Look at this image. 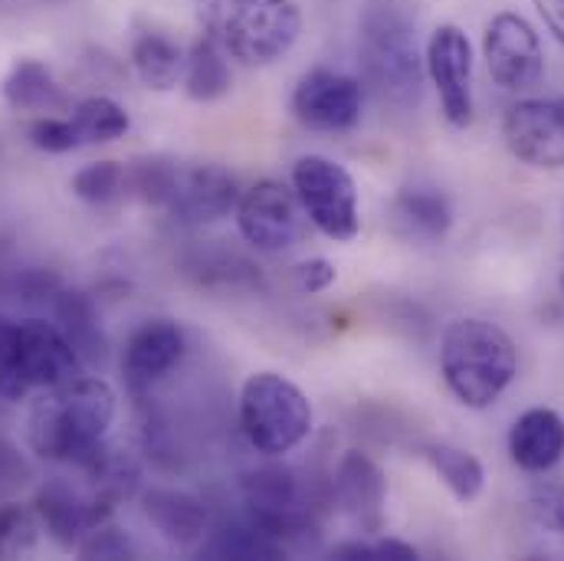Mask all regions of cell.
<instances>
[{
    "instance_id": "cell-3",
    "label": "cell",
    "mask_w": 564,
    "mask_h": 561,
    "mask_svg": "<svg viewBox=\"0 0 564 561\" xmlns=\"http://www.w3.org/2000/svg\"><path fill=\"white\" fill-rule=\"evenodd\" d=\"M240 493L247 519L263 529L285 552H305L322 536V513L332 506L328 496H318L312 479H302L292 466L267 463L240 476Z\"/></svg>"
},
{
    "instance_id": "cell-15",
    "label": "cell",
    "mask_w": 564,
    "mask_h": 561,
    "mask_svg": "<svg viewBox=\"0 0 564 561\" xmlns=\"http://www.w3.org/2000/svg\"><path fill=\"white\" fill-rule=\"evenodd\" d=\"M240 184L224 164H181L171 184V194L161 211H167L177 224H210L237 211Z\"/></svg>"
},
{
    "instance_id": "cell-4",
    "label": "cell",
    "mask_w": 564,
    "mask_h": 561,
    "mask_svg": "<svg viewBox=\"0 0 564 561\" xmlns=\"http://www.w3.org/2000/svg\"><path fill=\"white\" fill-rule=\"evenodd\" d=\"M361 63L375 86L394 99H414L423 60L408 10L398 0H371L361 13Z\"/></svg>"
},
{
    "instance_id": "cell-36",
    "label": "cell",
    "mask_w": 564,
    "mask_h": 561,
    "mask_svg": "<svg viewBox=\"0 0 564 561\" xmlns=\"http://www.w3.org/2000/svg\"><path fill=\"white\" fill-rule=\"evenodd\" d=\"M23 476H26V466L20 463L17 450L10 443H0V493L23 486Z\"/></svg>"
},
{
    "instance_id": "cell-22",
    "label": "cell",
    "mask_w": 564,
    "mask_h": 561,
    "mask_svg": "<svg viewBox=\"0 0 564 561\" xmlns=\"http://www.w3.org/2000/svg\"><path fill=\"white\" fill-rule=\"evenodd\" d=\"M234 86V73L227 63V50L217 40V33L210 30L207 36H200L191 53H187V66H184V89L194 103H217L230 93Z\"/></svg>"
},
{
    "instance_id": "cell-35",
    "label": "cell",
    "mask_w": 564,
    "mask_h": 561,
    "mask_svg": "<svg viewBox=\"0 0 564 561\" xmlns=\"http://www.w3.org/2000/svg\"><path fill=\"white\" fill-rule=\"evenodd\" d=\"M535 509H539V519H542L549 529H555V532H562L564 536V483L549 486V489L535 499Z\"/></svg>"
},
{
    "instance_id": "cell-5",
    "label": "cell",
    "mask_w": 564,
    "mask_h": 561,
    "mask_svg": "<svg viewBox=\"0 0 564 561\" xmlns=\"http://www.w3.org/2000/svg\"><path fill=\"white\" fill-rule=\"evenodd\" d=\"M214 33L243 66H270L295 46L302 13L295 0H217Z\"/></svg>"
},
{
    "instance_id": "cell-31",
    "label": "cell",
    "mask_w": 564,
    "mask_h": 561,
    "mask_svg": "<svg viewBox=\"0 0 564 561\" xmlns=\"http://www.w3.org/2000/svg\"><path fill=\"white\" fill-rule=\"evenodd\" d=\"M79 559H135V546L132 539L116 529L112 522H102L99 529H93L83 542H79Z\"/></svg>"
},
{
    "instance_id": "cell-20",
    "label": "cell",
    "mask_w": 564,
    "mask_h": 561,
    "mask_svg": "<svg viewBox=\"0 0 564 561\" xmlns=\"http://www.w3.org/2000/svg\"><path fill=\"white\" fill-rule=\"evenodd\" d=\"M394 224L408 240L440 244L453 227V207L436 187H404L394 197Z\"/></svg>"
},
{
    "instance_id": "cell-16",
    "label": "cell",
    "mask_w": 564,
    "mask_h": 561,
    "mask_svg": "<svg viewBox=\"0 0 564 561\" xmlns=\"http://www.w3.org/2000/svg\"><path fill=\"white\" fill-rule=\"evenodd\" d=\"M384 499L388 476L384 470L361 450H345L332 473V503L358 532L384 529Z\"/></svg>"
},
{
    "instance_id": "cell-10",
    "label": "cell",
    "mask_w": 564,
    "mask_h": 561,
    "mask_svg": "<svg viewBox=\"0 0 564 561\" xmlns=\"http://www.w3.org/2000/svg\"><path fill=\"white\" fill-rule=\"evenodd\" d=\"M112 509H116V503H109L96 489L79 486V483L63 479V476L46 479L40 486L36 499H33V513H36L40 526L66 552H76L79 542L93 529H99L102 522H109L112 519Z\"/></svg>"
},
{
    "instance_id": "cell-7",
    "label": "cell",
    "mask_w": 564,
    "mask_h": 561,
    "mask_svg": "<svg viewBox=\"0 0 564 561\" xmlns=\"http://www.w3.org/2000/svg\"><path fill=\"white\" fill-rule=\"evenodd\" d=\"M292 187L308 214V224L328 240L348 244L361 230L358 217V187L355 177L332 158L305 154L292 168Z\"/></svg>"
},
{
    "instance_id": "cell-18",
    "label": "cell",
    "mask_w": 564,
    "mask_h": 561,
    "mask_svg": "<svg viewBox=\"0 0 564 561\" xmlns=\"http://www.w3.org/2000/svg\"><path fill=\"white\" fill-rule=\"evenodd\" d=\"M141 513L171 546L191 549L207 536V506L187 489L154 486L141 496Z\"/></svg>"
},
{
    "instance_id": "cell-38",
    "label": "cell",
    "mask_w": 564,
    "mask_h": 561,
    "mask_svg": "<svg viewBox=\"0 0 564 561\" xmlns=\"http://www.w3.org/2000/svg\"><path fill=\"white\" fill-rule=\"evenodd\" d=\"M562 292H564V273H562Z\"/></svg>"
},
{
    "instance_id": "cell-27",
    "label": "cell",
    "mask_w": 564,
    "mask_h": 561,
    "mask_svg": "<svg viewBox=\"0 0 564 561\" xmlns=\"http://www.w3.org/2000/svg\"><path fill=\"white\" fill-rule=\"evenodd\" d=\"M69 119H73V126H76L83 144L116 141L132 129L129 112H126L116 99H109V96H89V99L76 103Z\"/></svg>"
},
{
    "instance_id": "cell-37",
    "label": "cell",
    "mask_w": 564,
    "mask_h": 561,
    "mask_svg": "<svg viewBox=\"0 0 564 561\" xmlns=\"http://www.w3.org/2000/svg\"><path fill=\"white\" fill-rule=\"evenodd\" d=\"M535 7L545 17L549 30L564 43V0H535Z\"/></svg>"
},
{
    "instance_id": "cell-14",
    "label": "cell",
    "mask_w": 564,
    "mask_h": 561,
    "mask_svg": "<svg viewBox=\"0 0 564 561\" xmlns=\"http://www.w3.org/2000/svg\"><path fill=\"white\" fill-rule=\"evenodd\" d=\"M292 116L308 132H348L361 119V86L345 73L312 69L292 93Z\"/></svg>"
},
{
    "instance_id": "cell-1",
    "label": "cell",
    "mask_w": 564,
    "mask_h": 561,
    "mask_svg": "<svg viewBox=\"0 0 564 561\" xmlns=\"http://www.w3.org/2000/svg\"><path fill=\"white\" fill-rule=\"evenodd\" d=\"M116 421V391L102 378H76L43 391L26 421L30 450L50 463H76L99 446Z\"/></svg>"
},
{
    "instance_id": "cell-6",
    "label": "cell",
    "mask_w": 564,
    "mask_h": 561,
    "mask_svg": "<svg viewBox=\"0 0 564 561\" xmlns=\"http://www.w3.org/2000/svg\"><path fill=\"white\" fill-rule=\"evenodd\" d=\"M240 427L263 456H282L312 433V404L299 385L276 371H257L240 391Z\"/></svg>"
},
{
    "instance_id": "cell-21",
    "label": "cell",
    "mask_w": 564,
    "mask_h": 561,
    "mask_svg": "<svg viewBox=\"0 0 564 561\" xmlns=\"http://www.w3.org/2000/svg\"><path fill=\"white\" fill-rule=\"evenodd\" d=\"M3 103L13 112H63L66 96L56 86L53 73L40 60H17L3 79Z\"/></svg>"
},
{
    "instance_id": "cell-26",
    "label": "cell",
    "mask_w": 564,
    "mask_h": 561,
    "mask_svg": "<svg viewBox=\"0 0 564 561\" xmlns=\"http://www.w3.org/2000/svg\"><path fill=\"white\" fill-rule=\"evenodd\" d=\"M200 555L207 559H237V561H253V559H285V549L280 542H273L263 529H257L250 519L243 526H230L214 532V539L204 542Z\"/></svg>"
},
{
    "instance_id": "cell-19",
    "label": "cell",
    "mask_w": 564,
    "mask_h": 561,
    "mask_svg": "<svg viewBox=\"0 0 564 561\" xmlns=\"http://www.w3.org/2000/svg\"><path fill=\"white\" fill-rule=\"evenodd\" d=\"M509 453L525 473H549L564 456V418L552 408L525 411L509 430Z\"/></svg>"
},
{
    "instance_id": "cell-13",
    "label": "cell",
    "mask_w": 564,
    "mask_h": 561,
    "mask_svg": "<svg viewBox=\"0 0 564 561\" xmlns=\"http://www.w3.org/2000/svg\"><path fill=\"white\" fill-rule=\"evenodd\" d=\"M502 139L519 161L532 168H564V96L522 99L509 106L502 119Z\"/></svg>"
},
{
    "instance_id": "cell-24",
    "label": "cell",
    "mask_w": 564,
    "mask_h": 561,
    "mask_svg": "<svg viewBox=\"0 0 564 561\" xmlns=\"http://www.w3.org/2000/svg\"><path fill=\"white\" fill-rule=\"evenodd\" d=\"M132 66L139 73V79L154 89V93H167L184 79V66L187 56L181 53V46L174 40H167L164 33H139L132 43Z\"/></svg>"
},
{
    "instance_id": "cell-12",
    "label": "cell",
    "mask_w": 564,
    "mask_h": 561,
    "mask_svg": "<svg viewBox=\"0 0 564 561\" xmlns=\"http://www.w3.org/2000/svg\"><path fill=\"white\" fill-rule=\"evenodd\" d=\"M423 63L436 86L446 122L453 129H466L473 122V46L466 33L453 23L436 26Z\"/></svg>"
},
{
    "instance_id": "cell-9",
    "label": "cell",
    "mask_w": 564,
    "mask_h": 561,
    "mask_svg": "<svg viewBox=\"0 0 564 561\" xmlns=\"http://www.w3.org/2000/svg\"><path fill=\"white\" fill-rule=\"evenodd\" d=\"M482 56L489 66V76L506 93H525L535 89L545 76V53L539 43V33L532 23L512 10H502L489 20Z\"/></svg>"
},
{
    "instance_id": "cell-30",
    "label": "cell",
    "mask_w": 564,
    "mask_h": 561,
    "mask_svg": "<svg viewBox=\"0 0 564 561\" xmlns=\"http://www.w3.org/2000/svg\"><path fill=\"white\" fill-rule=\"evenodd\" d=\"M332 559L341 561H417V549L401 542V539H375V542H365V539H351V542H341L332 549Z\"/></svg>"
},
{
    "instance_id": "cell-11",
    "label": "cell",
    "mask_w": 564,
    "mask_h": 561,
    "mask_svg": "<svg viewBox=\"0 0 564 561\" xmlns=\"http://www.w3.org/2000/svg\"><path fill=\"white\" fill-rule=\"evenodd\" d=\"M83 358L69 345L59 325L46 319L17 322V381L23 395L63 388L79 378Z\"/></svg>"
},
{
    "instance_id": "cell-29",
    "label": "cell",
    "mask_w": 564,
    "mask_h": 561,
    "mask_svg": "<svg viewBox=\"0 0 564 561\" xmlns=\"http://www.w3.org/2000/svg\"><path fill=\"white\" fill-rule=\"evenodd\" d=\"M36 513L23 506H0V559H20L36 546Z\"/></svg>"
},
{
    "instance_id": "cell-25",
    "label": "cell",
    "mask_w": 564,
    "mask_h": 561,
    "mask_svg": "<svg viewBox=\"0 0 564 561\" xmlns=\"http://www.w3.org/2000/svg\"><path fill=\"white\" fill-rule=\"evenodd\" d=\"M423 460L433 466L456 503H473L486 486V470L469 450H459L453 443H426Z\"/></svg>"
},
{
    "instance_id": "cell-2",
    "label": "cell",
    "mask_w": 564,
    "mask_h": 561,
    "mask_svg": "<svg viewBox=\"0 0 564 561\" xmlns=\"http://www.w3.org/2000/svg\"><path fill=\"white\" fill-rule=\"evenodd\" d=\"M440 371L463 408L486 411L516 381L519 352L499 325L486 319H453L440 338Z\"/></svg>"
},
{
    "instance_id": "cell-8",
    "label": "cell",
    "mask_w": 564,
    "mask_h": 561,
    "mask_svg": "<svg viewBox=\"0 0 564 561\" xmlns=\"http://www.w3.org/2000/svg\"><path fill=\"white\" fill-rule=\"evenodd\" d=\"M237 227H240V237L253 250L285 253L305 240L308 214H305L295 187L267 177V181H257L250 191L240 194Z\"/></svg>"
},
{
    "instance_id": "cell-28",
    "label": "cell",
    "mask_w": 564,
    "mask_h": 561,
    "mask_svg": "<svg viewBox=\"0 0 564 561\" xmlns=\"http://www.w3.org/2000/svg\"><path fill=\"white\" fill-rule=\"evenodd\" d=\"M73 194L86 204H112L119 201L122 194H129V184H126V168L119 161H96V164H86L83 171H76L73 177Z\"/></svg>"
},
{
    "instance_id": "cell-33",
    "label": "cell",
    "mask_w": 564,
    "mask_h": 561,
    "mask_svg": "<svg viewBox=\"0 0 564 561\" xmlns=\"http://www.w3.org/2000/svg\"><path fill=\"white\" fill-rule=\"evenodd\" d=\"M0 398L23 401V388L17 381V319L0 315Z\"/></svg>"
},
{
    "instance_id": "cell-34",
    "label": "cell",
    "mask_w": 564,
    "mask_h": 561,
    "mask_svg": "<svg viewBox=\"0 0 564 561\" xmlns=\"http://www.w3.org/2000/svg\"><path fill=\"white\" fill-rule=\"evenodd\" d=\"M335 267L328 263V260H322V257H312V260H302L295 270H292V280L295 285L302 289V292H325L332 282H335Z\"/></svg>"
},
{
    "instance_id": "cell-17",
    "label": "cell",
    "mask_w": 564,
    "mask_h": 561,
    "mask_svg": "<svg viewBox=\"0 0 564 561\" xmlns=\"http://www.w3.org/2000/svg\"><path fill=\"white\" fill-rule=\"evenodd\" d=\"M184 358V332L171 319H148L129 335L122 352V378L132 398L144 401Z\"/></svg>"
},
{
    "instance_id": "cell-23",
    "label": "cell",
    "mask_w": 564,
    "mask_h": 561,
    "mask_svg": "<svg viewBox=\"0 0 564 561\" xmlns=\"http://www.w3.org/2000/svg\"><path fill=\"white\" fill-rule=\"evenodd\" d=\"M56 319L69 345L83 362H102L106 358V335L99 328V312L96 302L86 292H66L59 289L56 295Z\"/></svg>"
},
{
    "instance_id": "cell-32",
    "label": "cell",
    "mask_w": 564,
    "mask_h": 561,
    "mask_svg": "<svg viewBox=\"0 0 564 561\" xmlns=\"http://www.w3.org/2000/svg\"><path fill=\"white\" fill-rule=\"evenodd\" d=\"M30 141L40 148V151H50V154H66L73 148H79L83 139L73 126V119H59V116H43L30 126Z\"/></svg>"
}]
</instances>
